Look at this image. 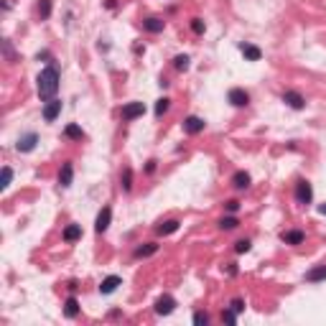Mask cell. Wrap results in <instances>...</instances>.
I'll list each match as a JSON object with an SVG mask.
<instances>
[{"mask_svg":"<svg viewBox=\"0 0 326 326\" xmlns=\"http://www.w3.org/2000/svg\"><path fill=\"white\" fill-rule=\"evenodd\" d=\"M38 97L43 99V102H49V99H54V95L59 92V71L54 69V66H46L41 74H38Z\"/></svg>","mask_w":326,"mask_h":326,"instance_id":"1","label":"cell"},{"mask_svg":"<svg viewBox=\"0 0 326 326\" xmlns=\"http://www.w3.org/2000/svg\"><path fill=\"white\" fill-rule=\"evenodd\" d=\"M311 199H314V189H311L308 181H298L295 184V201L298 204H311Z\"/></svg>","mask_w":326,"mask_h":326,"instance_id":"2","label":"cell"},{"mask_svg":"<svg viewBox=\"0 0 326 326\" xmlns=\"http://www.w3.org/2000/svg\"><path fill=\"white\" fill-rule=\"evenodd\" d=\"M120 115H123V120H135V117L145 115V105H143V102H128Z\"/></svg>","mask_w":326,"mask_h":326,"instance_id":"3","label":"cell"},{"mask_svg":"<svg viewBox=\"0 0 326 326\" xmlns=\"http://www.w3.org/2000/svg\"><path fill=\"white\" fill-rule=\"evenodd\" d=\"M36 143H38V135H36V132H26L23 138H18L16 148H18V153H31L33 148H36Z\"/></svg>","mask_w":326,"mask_h":326,"instance_id":"4","label":"cell"},{"mask_svg":"<svg viewBox=\"0 0 326 326\" xmlns=\"http://www.w3.org/2000/svg\"><path fill=\"white\" fill-rule=\"evenodd\" d=\"M173 308H176V301L171 298V295H161V298L156 301V314H158V316L173 314Z\"/></svg>","mask_w":326,"mask_h":326,"instance_id":"5","label":"cell"},{"mask_svg":"<svg viewBox=\"0 0 326 326\" xmlns=\"http://www.w3.org/2000/svg\"><path fill=\"white\" fill-rule=\"evenodd\" d=\"M110 219H112V209L110 206H105L99 214H97V222H95V229H97V234H102V232H107V227H110Z\"/></svg>","mask_w":326,"mask_h":326,"instance_id":"6","label":"cell"},{"mask_svg":"<svg viewBox=\"0 0 326 326\" xmlns=\"http://www.w3.org/2000/svg\"><path fill=\"white\" fill-rule=\"evenodd\" d=\"M59 112H62V102H59V99H49L46 107H43V120L54 123L56 117H59Z\"/></svg>","mask_w":326,"mask_h":326,"instance_id":"7","label":"cell"},{"mask_svg":"<svg viewBox=\"0 0 326 326\" xmlns=\"http://www.w3.org/2000/svg\"><path fill=\"white\" fill-rule=\"evenodd\" d=\"M283 102H286L288 107H293V110H303V107H306V99H303L298 92H293V90L283 92Z\"/></svg>","mask_w":326,"mask_h":326,"instance_id":"8","label":"cell"},{"mask_svg":"<svg viewBox=\"0 0 326 326\" xmlns=\"http://www.w3.org/2000/svg\"><path fill=\"white\" fill-rule=\"evenodd\" d=\"M229 102H232V105L234 107H245L247 105V102H250V95L245 92V90H240V87H234V90H229Z\"/></svg>","mask_w":326,"mask_h":326,"instance_id":"9","label":"cell"},{"mask_svg":"<svg viewBox=\"0 0 326 326\" xmlns=\"http://www.w3.org/2000/svg\"><path fill=\"white\" fill-rule=\"evenodd\" d=\"M184 130L189 132V135H196V132L204 130V120H201V117H196V115H191V117H186V120H184Z\"/></svg>","mask_w":326,"mask_h":326,"instance_id":"10","label":"cell"},{"mask_svg":"<svg viewBox=\"0 0 326 326\" xmlns=\"http://www.w3.org/2000/svg\"><path fill=\"white\" fill-rule=\"evenodd\" d=\"M117 286H123V278L120 275H110V278H105V280H102V283H99V293H115L117 291Z\"/></svg>","mask_w":326,"mask_h":326,"instance_id":"11","label":"cell"},{"mask_svg":"<svg viewBox=\"0 0 326 326\" xmlns=\"http://www.w3.org/2000/svg\"><path fill=\"white\" fill-rule=\"evenodd\" d=\"M306 280L308 283H319V280H326V262L324 265H316V268H311L306 273Z\"/></svg>","mask_w":326,"mask_h":326,"instance_id":"12","label":"cell"},{"mask_svg":"<svg viewBox=\"0 0 326 326\" xmlns=\"http://www.w3.org/2000/svg\"><path fill=\"white\" fill-rule=\"evenodd\" d=\"M240 51L245 54V59H247V62H260V56H262V51H260L258 46H253V43H242V46H240Z\"/></svg>","mask_w":326,"mask_h":326,"instance_id":"13","label":"cell"},{"mask_svg":"<svg viewBox=\"0 0 326 326\" xmlns=\"http://www.w3.org/2000/svg\"><path fill=\"white\" fill-rule=\"evenodd\" d=\"M71 179H74V168H71V163H64V166H62V173H59V184L66 189V186H71Z\"/></svg>","mask_w":326,"mask_h":326,"instance_id":"14","label":"cell"},{"mask_svg":"<svg viewBox=\"0 0 326 326\" xmlns=\"http://www.w3.org/2000/svg\"><path fill=\"white\" fill-rule=\"evenodd\" d=\"M232 186H234V189H247V186H250V173H247V171H237V173L232 176Z\"/></svg>","mask_w":326,"mask_h":326,"instance_id":"15","label":"cell"},{"mask_svg":"<svg viewBox=\"0 0 326 326\" xmlns=\"http://www.w3.org/2000/svg\"><path fill=\"white\" fill-rule=\"evenodd\" d=\"M156 253H158V245H156V242H148V245L135 247V258H151V255H156Z\"/></svg>","mask_w":326,"mask_h":326,"instance_id":"16","label":"cell"},{"mask_svg":"<svg viewBox=\"0 0 326 326\" xmlns=\"http://www.w3.org/2000/svg\"><path fill=\"white\" fill-rule=\"evenodd\" d=\"M283 242H286V245H301V242H303V232H301V229L283 232Z\"/></svg>","mask_w":326,"mask_h":326,"instance_id":"17","label":"cell"},{"mask_svg":"<svg viewBox=\"0 0 326 326\" xmlns=\"http://www.w3.org/2000/svg\"><path fill=\"white\" fill-rule=\"evenodd\" d=\"M143 26H145V31H151V33H161L166 23H163L161 18H145V21H143Z\"/></svg>","mask_w":326,"mask_h":326,"instance_id":"18","label":"cell"},{"mask_svg":"<svg viewBox=\"0 0 326 326\" xmlns=\"http://www.w3.org/2000/svg\"><path fill=\"white\" fill-rule=\"evenodd\" d=\"M79 237H82V227H79V225H69V227L64 229V240H66V242H77Z\"/></svg>","mask_w":326,"mask_h":326,"instance_id":"19","label":"cell"},{"mask_svg":"<svg viewBox=\"0 0 326 326\" xmlns=\"http://www.w3.org/2000/svg\"><path fill=\"white\" fill-rule=\"evenodd\" d=\"M64 314L69 316V319H74L79 314V303H77V298H74V295H69L66 298V303H64Z\"/></svg>","mask_w":326,"mask_h":326,"instance_id":"20","label":"cell"},{"mask_svg":"<svg viewBox=\"0 0 326 326\" xmlns=\"http://www.w3.org/2000/svg\"><path fill=\"white\" fill-rule=\"evenodd\" d=\"M176 229H179V222H176V219H168V222H163V225L156 227L158 234H173Z\"/></svg>","mask_w":326,"mask_h":326,"instance_id":"21","label":"cell"},{"mask_svg":"<svg viewBox=\"0 0 326 326\" xmlns=\"http://www.w3.org/2000/svg\"><path fill=\"white\" fill-rule=\"evenodd\" d=\"M64 135H66L69 140H82V138H84V130H82L79 125H66Z\"/></svg>","mask_w":326,"mask_h":326,"instance_id":"22","label":"cell"},{"mask_svg":"<svg viewBox=\"0 0 326 326\" xmlns=\"http://www.w3.org/2000/svg\"><path fill=\"white\" fill-rule=\"evenodd\" d=\"M38 16H41L43 21L51 16V0H41V3H38Z\"/></svg>","mask_w":326,"mask_h":326,"instance_id":"23","label":"cell"},{"mask_svg":"<svg viewBox=\"0 0 326 326\" xmlns=\"http://www.w3.org/2000/svg\"><path fill=\"white\" fill-rule=\"evenodd\" d=\"M10 179H13V171L5 166V168H3V173H0V189H3V191L10 186Z\"/></svg>","mask_w":326,"mask_h":326,"instance_id":"24","label":"cell"},{"mask_svg":"<svg viewBox=\"0 0 326 326\" xmlns=\"http://www.w3.org/2000/svg\"><path fill=\"white\" fill-rule=\"evenodd\" d=\"M120 184H123V189H125V191H130V189H132V171H130V168H125V171H123Z\"/></svg>","mask_w":326,"mask_h":326,"instance_id":"25","label":"cell"},{"mask_svg":"<svg viewBox=\"0 0 326 326\" xmlns=\"http://www.w3.org/2000/svg\"><path fill=\"white\" fill-rule=\"evenodd\" d=\"M168 107H171V99H168V97H163V99H158V102H156V115L161 117L163 112H168Z\"/></svg>","mask_w":326,"mask_h":326,"instance_id":"26","label":"cell"},{"mask_svg":"<svg viewBox=\"0 0 326 326\" xmlns=\"http://www.w3.org/2000/svg\"><path fill=\"white\" fill-rule=\"evenodd\" d=\"M173 66L179 69V71H186V69H189V56H184V54L176 56V59H173Z\"/></svg>","mask_w":326,"mask_h":326,"instance_id":"27","label":"cell"},{"mask_svg":"<svg viewBox=\"0 0 326 326\" xmlns=\"http://www.w3.org/2000/svg\"><path fill=\"white\" fill-rule=\"evenodd\" d=\"M237 225H240V222H237L234 217H222V222H219V227H222V229H234Z\"/></svg>","mask_w":326,"mask_h":326,"instance_id":"28","label":"cell"},{"mask_svg":"<svg viewBox=\"0 0 326 326\" xmlns=\"http://www.w3.org/2000/svg\"><path fill=\"white\" fill-rule=\"evenodd\" d=\"M194 324L196 326H206V324H209V316H206L204 311H196V314H194Z\"/></svg>","mask_w":326,"mask_h":326,"instance_id":"29","label":"cell"},{"mask_svg":"<svg viewBox=\"0 0 326 326\" xmlns=\"http://www.w3.org/2000/svg\"><path fill=\"white\" fill-rule=\"evenodd\" d=\"M229 308L234 311V314H242V311H245V301H242V298H234V301L229 303Z\"/></svg>","mask_w":326,"mask_h":326,"instance_id":"30","label":"cell"},{"mask_svg":"<svg viewBox=\"0 0 326 326\" xmlns=\"http://www.w3.org/2000/svg\"><path fill=\"white\" fill-rule=\"evenodd\" d=\"M222 321H227V324H237V314L229 308V311H225V314H222Z\"/></svg>","mask_w":326,"mask_h":326,"instance_id":"31","label":"cell"},{"mask_svg":"<svg viewBox=\"0 0 326 326\" xmlns=\"http://www.w3.org/2000/svg\"><path fill=\"white\" fill-rule=\"evenodd\" d=\"M191 31H194V33H204V23L199 18H194V21H191Z\"/></svg>","mask_w":326,"mask_h":326,"instance_id":"32","label":"cell"},{"mask_svg":"<svg viewBox=\"0 0 326 326\" xmlns=\"http://www.w3.org/2000/svg\"><path fill=\"white\" fill-rule=\"evenodd\" d=\"M234 250H237V253H250V242L247 240H240V242L234 245Z\"/></svg>","mask_w":326,"mask_h":326,"instance_id":"33","label":"cell"},{"mask_svg":"<svg viewBox=\"0 0 326 326\" xmlns=\"http://www.w3.org/2000/svg\"><path fill=\"white\" fill-rule=\"evenodd\" d=\"M3 49H5L8 62H16V54H13V49H10V43H8V41H3Z\"/></svg>","mask_w":326,"mask_h":326,"instance_id":"34","label":"cell"},{"mask_svg":"<svg viewBox=\"0 0 326 326\" xmlns=\"http://www.w3.org/2000/svg\"><path fill=\"white\" fill-rule=\"evenodd\" d=\"M237 209H240V201H227V212H237Z\"/></svg>","mask_w":326,"mask_h":326,"instance_id":"35","label":"cell"},{"mask_svg":"<svg viewBox=\"0 0 326 326\" xmlns=\"http://www.w3.org/2000/svg\"><path fill=\"white\" fill-rule=\"evenodd\" d=\"M145 171H148V173H153V171H156V161H148V166H145Z\"/></svg>","mask_w":326,"mask_h":326,"instance_id":"36","label":"cell"},{"mask_svg":"<svg viewBox=\"0 0 326 326\" xmlns=\"http://www.w3.org/2000/svg\"><path fill=\"white\" fill-rule=\"evenodd\" d=\"M319 212H321V214H326V204H321V206H319Z\"/></svg>","mask_w":326,"mask_h":326,"instance_id":"37","label":"cell"}]
</instances>
